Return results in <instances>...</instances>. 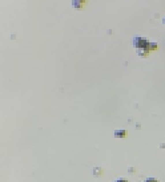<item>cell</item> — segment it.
Instances as JSON below:
<instances>
[{
    "instance_id": "1",
    "label": "cell",
    "mask_w": 165,
    "mask_h": 182,
    "mask_svg": "<svg viewBox=\"0 0 165 182\" xmlns=\"http://www.w3.org/2000/svg\"><path fill=\"white\" fill-rule=\"evenodd\" d=\"M149 43L150 42L147 39L141 37V36H135L132 39V45L138 50L143 49L149 51Z\"/></svg>"
},
{
    "instance_id": "2",
    "label": "cell",
    "mask_w": 165,
    "mask_h": 182,
    "mask_svg": "<svg viewBox=\"0 0 165 182\" xmlns=\"http://www.w3.org/2000/svg\"><path fill=\"white\" fill-rule=\"evenodd\" d=\"M127 135L126 130H115V137L116 138H124Z\"/></svg>"
},
{
    "instance_id": "3",
    "label": "cell",
    "mask_w": 165,
    "mask_h": 182,
    "mask_svg": "<svg viewBox=\"0 0 165 182\" xmlns=\"http://www.w3.org/2000/svg\"><path fill=\"white\" fill-rule=\"evenodd\" d=\"M157 43L155 42H150L149 43V51H154V50H156L157 49Z\"/></svg>"
},
{
    "instance_id": "4",
    "label": "cell",
    "mask_w": 165,
    "mask_h": 182,
    "mask_svg": "<svg viewBox=\"0 0 165 182\" xmlns=\"http://www.w3.org/2000/svg\"><path fill=\"white\" fill-rule=\"evenodd\" d=\"M72 5H74V7H76V8H81L82 6V3L81 1H78V0H73Z\"/></svg>"
},
{
    "instance_id": "5",
    "label": "cell",
    "mask_w": 165,
    "mask_h": 182,
    "mask_svg": "<svg viewBox=\"0 0 165 182\" xmlns=\"http://www.w3.org/2000/svg\"><path fill=\"white\" fill-rule=\"evenodd\" d=\"M102 174V170H101V168H100V167H98V168H94V170H93V175H97V176H100V175H101Z\"/></svg>"
},
{
    "instance_id": "6",
    "label": "cell",
    "mask_w": 165,
    "mask_h": 182,
    "mask_svg": "<svg viewBox=\"0 0 165 182\" xmlns=\"http://www.w3.org/2000/svg\"><path fill=\"white\" fill-rule=\"evenodd\" d=\"M115 182H128L127 180H124V179H118V180H117V181H115Z\"/></svg>"
},
{
    "instance_id": "7",
    "label": "cell",
    "mask_w": 165,
    "mask_h": 182,
    "mask_svg": "<svg viewBox=\"0 0 165 182\" xmlns=\"http://www.w3.org/2000/svg\"><path fill=\"white\" fill-rule=\"evenodd\" d=\"M162 22H163V24H164V26H165V17L162 19Z\"/></svg>"
},
{
    "instance_id": "8",
    "label": "cell",
    "mask_w": 165,
    "mask_h": 182,
    "mask_svg": "<svg viewBox=\"0 0 165 182\" xmlns=\"http://www.w3.org/2000/svg\"><path fill=\"white\" fill-rule=\"evenodd\" d=\"M78 1H81V2H82V0H78Z\"/></svg>"
}]
</instances>
